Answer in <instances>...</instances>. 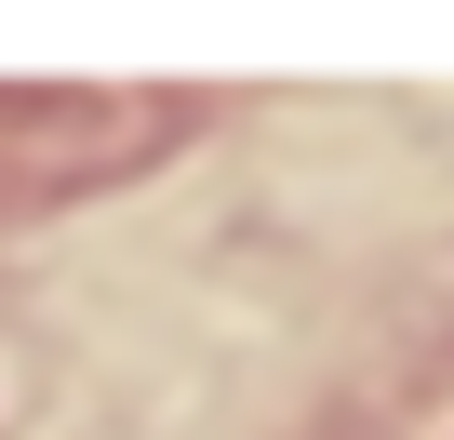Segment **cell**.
Returning <instances> with one entry per match:
<instances>
[{
	"label": "cell",
	"instance_id": "1",
	"mask_svg": "<svg viewBox=\"0 0 454 440\" xmlns=\"http://www.w3.org/2000/svg\"><path fill=\"white\" fill-rule=\"evenodd\" d=\"M174 134V107H121V94H0V200H81L121 160H147Z\"/></svg>",
	"mask_w": 454,
	"mask_h": 440
}]
</instances>
